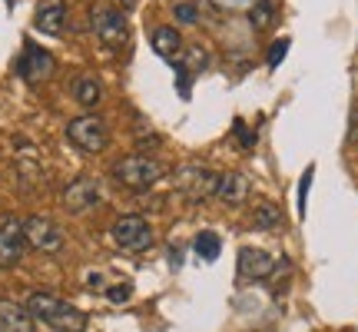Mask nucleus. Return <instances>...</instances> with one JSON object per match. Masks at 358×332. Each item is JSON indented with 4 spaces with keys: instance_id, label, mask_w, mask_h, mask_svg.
<instances>
[{
    "instance_id": "6ab92c4d",
    "label": "nucleus",
    "mask_w": 358,
    "mask_h": 332,
    "mask_svg": "<svg viewBox=\"0 0 358 332\" xmlns=\"http://www.w3.org/2000/svg\"><path fill=\"white\" fill-rule=\"evenodd\" d=\"M206 64H209V57H206L203 47H189V50L179 53V67H182V70H186L189 77H192V74H199Z\"/></svg>"
},
{
    "instance_id": "4468645a",
    "label": "nucleus",
    "mask_w": 358,
    "mask_h": 332,
    "mask_svg": "<svg viewBox=\"0 0 358 332\" xmlns=\"http://www.w3.org/2000/svg\"><path fill=\"white\" fill-rule=\"evenodd\" d=\"M216 196L229 206L245 203V196H249V179H245L243 173H222V177H219V186H216Z\"/></svg>"
},
{
    "instance_id": "f3484780",
    "label": "nucleus",
    "mask_w": 358,
    "mask_h": 332,
    "mask_svg": "<svg viewBox=\"0 0 358 332\" xmlns=\"http://www.w3.org/2000/svg\"><path fill=\"white\" fill-rule=\"evenodd\" d=\"M249 20H252L256 30H268V27L275 24V0H256L249 7Z\"/></svg>"
},
{
    "instance_id": "ddd939ff",
    "label": "nucleus",
    "mask_w": 358,
    "mask_h": 332,
    "mask_svg": "<svg viewBox=\"0 0 358 332\" xmlns=\"http://www.w3.org/2000/svg\"><path fill=\"white\" fill-rule=\"evenodd\" d=\"M0 332H34V316L27 312V306L3 299L0 303Z\"/></svg>"
},
{
    "instance_id": "5701e85b",
    "label": "nucleus",
    "mask_w": 358,
    "mask_h": 332,
    "mask_svg": "<svg viewBox=\"0 0 358 332\" xmlns=\"http://www.w3.org/2000/svg\"><path fill=\"white\" fill-rule=\"evenodd\" d=\"M315 177V170L308 166L306 173H302V183H299V216H306V196H308V183Z\"/></svg>"
},
{
    "instance_id": "4be33fe9",
    "label": "nucleus",
    "mask_w": 358,
    "mask_h": 332,
    "mask_svg": "<svg viewBox=\"0 0 358 332\" xmlns=\"http://www.w3.org/2000/svg\"><path fill=\"white\" fill-rule=\"evenodd\" d=\"M129 296H133V286H129V282H116V286L106 289V299H110V303H127Z\"/></svg>"
},
{
    "instance_id": "dca6fc26",
    "label": "nucleus",
    "mask_w": 358,
    "mask_h": 332,
    "mask_svg": "<svg viewBox=\"0 0 358 332\" xmlns=\"http://www.w3.org/2000/svg\"><path fill=\"white\" fill-rule=\"evenodd\" d=\"M73 97H77L80 106L93 110V106L100 103V83H96L93 77H87V74H83V77L73 80Z\"/></svg>"
},
{
    "instance_id": "f03ea898",
    "label": "nucleus",
    "mask_w": 358,
    "mask_h": 332,
    "mask_svg": "<svg viewBox=\"0 0 358 332\" xmlns=\"http://www.w3.org/2000/svg\"><path fill=\"white\" fill-rule=\"evenodd\" d=\"M113 177H116V183H120V186H127V190H150V186H156L159 179L166 177V166L159 163L156 156L133 153V156L116 160Z\"/></svg>"
},
{
    "instance_id": "aec40b11",
    "label": "nucleus",
    "mask_w": 358,
    "mask_h": 332,
    "mask_svg": "<svg viewBox=\"0 0 358 332\" xmlns=\"http://www.w3.org/2000/svg\"><path fill=\"white\" fill-rule=\"evenodd\" d=\"M256 226L259 230H272V226H279V209L272 203H262L256 209Z\"/></svg>"
},
{
    "instance_id": "6e6552de",
    "label": "nucleus",
    "mask_w": 358,
    "mask_h": 332,
    "mask_svg": "<svg viewBox=\"0 0 358 332\" xmlns=\"http://www.w3.org/2000/svg\"><path fill=\"white\" fill-rule=\"evenodd\" d=\"M24 223L20 219H3L0 223V269H10L20 263V256H24Z\"/></svg>"
},
{
    "instance_id": "393cba45",
    "label": "nucleus",
    "mask_w": 358,
    "mask_h": 332,
    "mask_svg": "<svg viewBox=\"0 0 358 332\" xmlns=\"http://www.w3.org/2000/svg\"><path fill=\"white\" fill-rule=\"evenodd\" d=\"M236 140L243 143V146H256V133L245 127L243 120H236Z\"/></svg>"
},
{
    "instance_id": "9b49d317",
    "label": "nucleus",
    "mask_w": 358,
    "mask_h": 332,
    "mask_svg": "<svg viewBox=\"0 0 358 332\" xmlns=\"http://www.w3.org/2000/svg\"><path fill=\"white\" fill-rule=\"evenodd\" d=\"M239 272H243L245 279H268L275 272V259L266 249L245 246V249H239Z\"/></svg>"
},
{
    "instance_id": "f8f14e48",
    "label": "nucleus",
    "mask_w": 358,
    "mask_h": 332,
    "mask_svg": "<svg viewBox=\"0 0 358 332\" xmlns=\"http://www.w3.org/2000/svg\"><path fill=\"white\" fill-rule=\"evenodd\" d=\"M64 20H66V4L64 0H40L37 17H34V27H37L40 34L57 37V34L64 30Z\"/></svg>"
},
{
    "instance_id": "2eb2a0df",
    "label": "nucleus",
    "mask_w": 358,
    "mask_h": 332,
    "mask_svg": "<svg viewBox=\"0 0 358 332\" xmlns=\"http://www.w3.org/2000/svg\"><path fill=\"white\" fill-rule=\"evenodd\" d=\"M153 50L166 60H176L182 53V37H179L176 27H156L153 30Z\"/></svg>"
},
{
    "instance_id": "412c9836",
    "label": "nucleus",
    "mask_w": 358,
    "mask_h": 332,
    "mask_svg": "<svg viewBox=\"0 0 358 332\" xmlns=\"http://www.w3.org/2000/svg\"><path fill=\"white\" fill-rule=\"evenodd\" d=\"M289 47H292V40H289V37H282V40H275V43H272V50H268V70H275V67L285 60Z\"/></svg>"
},
{
    "instance_id": "b1692460",
    "label": "nucleus",
    "mask_w": 358,
    "mask_h": 332,
    "mask_svg": "<svg viewBox=\"0 0 358 332\" xmlns=\"http://www.w3.org/2000/svg\"><path fill=\"white\" fill-rule=\"evenodd\" d=\"M176 20L179 24H196L199 20V11L192 4H176Z\"/></svg>"
},
{
    "instance_id": "423d86ee",
    "label": "nucleus",
    "mask_w": 358,
    "mask_h": 332,
    "mask_svg": "<svg viewBox=\"0 0 358 332\" xmlns=\"http://www.w3.org/2000/svg\"><path fill=\"white\" fill-rule=\"evenodd\" d=\"M93 34L100 37L106 50H123L129 43V24L127 17L113 7H96L93 11Z\"/></svg>"
},
{
    "instance_id": "1a4fd4ad",
    "label": "nucleus",
    "mask_w": 358,
    "mask_h": 332,
    "mask_svg": "<svg viewBox=\"0 0 358 332\" xmlns=\"http://www.w3.org/2000/svg\"><path fill=\"white\" fill-rule=\"evenodd\" d=\"M100 200H103L100 183H96L93 177L73 179V183L64 190V206L70 209V213H87V209H93Z\"/></svg>"
},
{
    "instance_id": "9d476101",
    "label": "nucleus",
    "mask_w": 358,
    "mask_h": 332,
    "mask_svg": "<svg viewBox=\"0 0 358 332\" xmlns=\"http://www.w3.org/2000/svg\"><path fill=\"white\" fill-rule=\"evenodd\" d=\"M53 67H57V60H53L43 47L27 43V50H24V57H20L17 70H20V77H24L27 83H43V80L53 74Z\"/></svg>"
},
{
    "instance_id": "39448f33",
    "label": "nucleus",
    "mask_w": 358,
    "mask_h": 332,
    "mask_svg": "<svg viewBox=\"0 0 358 332\" xmlns=\"http://www.w3.org/2000/svg\"><path fill=\"white\" fill-rule=\"evenodd\" d=\"M113 243L123 249V253H146L153 246V226L143 216L129 213V216H120L113 223Z\"/></svg>"
},
{
    "instance_id": "7ed1b4c3",
    "label": "nucleus",
    "mask_w": 358,
    "mask_h": 332,
    "mask_svg": "<svg viewBox=\"0 0 358 332\" xmlns=\"http://www.w3.org/2000/svg\"><path fill=\"white\" fill-rule=\"evenodd\" d=\"M216 186H219V173H213L209 166H182L176 170V193L182 200L189 203H203L209 196H216Z\"/></svg>"
},
{
    "instance_id": "0eeeda50",
    "label": "nucleus",
    "mask_w": 358,
    "mask_h": 332,
    "mask_svg": "<svg viewBox=\"0 0 358 332\" xmlns=\"http://www.w3.org/2000/svg\"><path fill=\"white\" fill-rule=\"evenodd\" d=\"M24 240L40 253H57L64 249V233L57 223H50L47 216H30L24 219Z\"/></svg>"
},
{
    "instance_id": "a211bd4d",
    "label": "nucleus",
    "mask_w": 358,
    "mask_h": 332,
    "mask_svg": "<svg viewBox=\"0 0 358 332\" xmlns=\"http://www.w3.org/2000/svg\"><path fill=\"white\" fill-rule=\"evenodd\" d=\"M196 253H199V259H206V263L219 259V253H222V243H219L216 233H199V236H196Z\"/></svg>"
},
{
    "instance_id": "f257e3e1",
    "label": "nucleus",
    "mask_w": 358,
    "mask_h": 332,
    "mask_svg": "<svg viewBox=\"0 0 358 332\" xmlns=\"http://www.w3.org/2000/svg\"><path fill=\"white\" fill-rule=\"evenodd\" d=\"M27 312H30L34 319L47 322V326L57 332H83L87 329V316H83L77 306H70L66 299H60V296H53V293H30Z\"/></svg>"
},
{
    "instance_id": "20e7f679",
    "label": "nucleus",
    "mask_w": 358,
    "mask_h": 332,
    "mask_svg": "<svg viewBox=\"0 0 358 332\" xmlns=\"http://www.w3.org/2000/svg\"><path fill=\"white\" fill-rule=\"evenodd\" d=\"M66 140L73 143L77 150H83V153H100L103 146L110 143V133H106V123L100 116L83 113L66 123Z\"/></svg>"
}]
</instances>
